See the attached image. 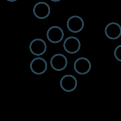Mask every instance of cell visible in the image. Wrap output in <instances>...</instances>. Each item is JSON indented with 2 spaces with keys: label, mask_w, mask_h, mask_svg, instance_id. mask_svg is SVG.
Returning <instances> with one entry per match:
<instances>
[{
  "label": "cell",
  "mask_w": 121,
  "mask_h": 121,
  "mask_svg": "<svg viewBox=\"0 0 121 121\" xmlns=\"http://www.w3.org/2000/svg\"><path fill=\"white\" fill-rule=\"evenodd\" d=\"M68 29L73 33H78L81 31L84 26V22L81 17L78 15H73L69 17L66 23Z\"/></svg>",
  "instance_id": "1"
},
{
  "label": "cell",
  "mask_w": 121,
  "mask_h": 121,
  "mask_svg": "<svg viewBox=\"0 0 121 121\" xmlns=\"http://www.w3.org/2000/svg\"><path fill=\"white\" fill-rule=\"evenodd\" d=\"M73 67L76 73L83 75L88 73L91 68L90 60L86 58L81 57L76 60L74 63Z\"/></svg>",
  "instance_id": "2"
},
{
  "label": "cell",
  "mask_w": 121,
  "mask_h": 121,
  "mask_svg": "<svg viewBox=\"0 0 121 121\" xmlns=\"http://www.w3.org/2000/svg\"><path fill=\"white\" fill-rule=\"evenodd\" d=\"M33 11L34 16L36 18L43 19L49 16L51 13V8L46 2L39 1L34 5Z\"/></svg>",
  "instance_id": "3"
},
{
  "label": "cell",
  "mask_w": 121,
  "mask_h": 121,
  "mask_svg": "<svg viewBox=\"0 0 121 121\" xmlns=\"http://www.w3.org/2000/svg\"><path fill=\"white\" fill-rule=\"evenodd\" d=\"M29 48L30 52L33 55L39 56L43 55L46 52L47 44L43 39L35 38L30 42Z\"/></svg>",
  "instance_id": "4"
},
{
  "label": "cell",
  "mask_w": 121,
  "mask_h": 121,
  "mask_svg": "<svg viewBox=\"0 0 121 121\" xmlns=\"http://www.w3.org/2000/svg\"><path fill=\"white\" fill-rule=\"evenodd\" d=\"M50 63L52 69L60 71L64 70L67 67L68 60L64 54L56 53L51 57Z\"/></svg>",
  "instance_id": "5"
},
{
  "label": "cell",
  "mask_w": 121,
  "mask_h": 121,
  "mask_svg": "<svg viewBox=\"0 0 121 121\" xmlns=\"http://www.w3.org/2000/svg\"><path fill=\"white\" fill-rule=\"evenodd\" d=\"M64 35L62 29L60 26H54L50 27L47 31L46 37L48 40L53 43L60 42Z\"/></svg>",
  "instance_id": "6"
},
{
  "label": "cell",
  "mask_w": 121,
  "mask_h": 121,
  "mask_svg": "<svg viewBox=\"0 0 121 121\" xmlns=\"http://www.w3.org/2000/svg\"><path fill=\"white\" fill-rule=\"evenodd\" d=\"M63 47L67 53L74 54L78 52L81 47L79 40L75 36H69L66 38L63 43Z\"/></svg>",
  "instance_id": "7"
},
{
  "label": "cell",
  "mask_w": 121,
  "mask_h": 121,
  "mask_svg": "<svg viewBox=\"0 0 121 121\" xmlns=\"http://www.w3.org/2000/svg\"><path fill=\"white\" fill-rule=\"evenodd\" d=\"M46 61L43 58L37 57L33 59L30 64L31 71L36 75H42L45 73L47 69Z\"/></svg>",
  "instance_id": "8"
},
{
  "label": "cell",
  "mask_w": 121,
  "mask_h": 121,
  "mask_svg": "<svg viewBox=\"0 0 121 121\" xmlns=\"http://www.w3.org/2000/svg\"><path fill=\"white\" fill-rule=\"evenodd\" d=\"M60 85L63 91L70 92L74 91L78 85V81L74 76L70 74H67L61 78L60 81Z\"/></svg>",
  "instance_id": "9"
},
{
  "label": "cell",
  "mask_w": 121,
  "mask_h": 121,
  "mask_svg": "<svg viewBox=\"0 0 121 121\" xmlns=\"http://www.w3.org/2000/svg\"><path fill=\"white\" fill-rule=\"evenodd\" d=\"M104 33L110 39H117L121 36V26L116 22H110L105 27Z\"/></svg>",
  "instance_id": "10"
},
{
  "label": "cell",
  "mask_w": 121,
  "mask_h": 121,
  "mask_svg": "<svg viewBox=\"0 0 121 121\" xmlns=\"http://www.w3.org/2000/svg\"><path fill=\"white\" fill-rule=\"evenodd\" d=\"M114 56L115 59L121 62V44L118 45L114 49Z\"/></svg>",
  "instance_id": "11"
},
{
  "label": "cell",
  "mask_w": 121,
  "mask_h": 121,
  "mask_svg": "<svg viewBox=\"0 0 121 121\" xmlns=\"http://www.w3.org/2000/svg\"><path fill=\"white\" fill-rule=\"evenodd\" d=\"M50 0L52 1H53V2H58L61 0Z\"/></svg>",
  "instance_id": "12"
},
{
  "label": "cell",
  "mask_w": 121,
  "mask_h": 121,
  "mask_svg": "<svg viewBox=\"0 0 121 121\" xmlns=\"http://www.w3.org/2000/svg\"><path fill=\"white\" fill-rule=\"evenodd\" d=\"M8 1H9V2H14V1H17V0H6Z\"/></svg>",
  "instance_id": "13"
}]
</instances>
